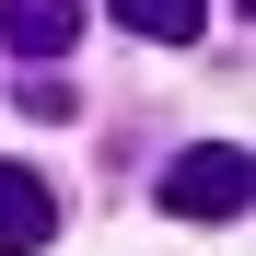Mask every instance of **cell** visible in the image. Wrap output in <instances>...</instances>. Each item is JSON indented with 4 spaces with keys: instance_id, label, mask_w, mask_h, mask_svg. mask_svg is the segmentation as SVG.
Masks as SVG:
<instances>
[{
    "instance_id": "cell-1",
    "label": "cell",
    "mask_w": 256,
    "mask_h": 256,
    "mask_svg": "<svg viewBox=\"0 0 256 256\" xmlns=\"http://www.w3.org/2000/svg\"><path fill=\"white\" fill-rule=\"evenodd\" d=\"M175 222H244V198H256V163L233 152V140H198V152H175L163 163V186H152Z\"/></svg>"
},
{
    "instance_id": "cell-2",
    "label": "cell",
    "mask_w": 256,
    "mask_h": 256,
    "mask_svg": "<svg viewBox=\"0 0 256 256\" xmlns=\"http://www.w3.org/2000/svg\"><path fill=\"white\" fill-rule=\"evenodd\" d=\"M47 233H58V186L35 163H0V256H35Z\"/></svg>"
},
{
    "instance_id": "cell-3",
    "label": "cell",
    "mask_w": 256,
    "mask_h": 256,
    "mask_svg": "<svg viewBox=\"0 0 256 256\" xmlns=\"http://www.w3.org/2000/svg\"><path fill=\"white\" fill-rule=\"evenodd\" d=\"M0 47L12 58H70L82 47V0H0Z\"/></svg>"
},
{
    "instance_id": "cell-4",
    "label": "cell",
    "mask_w": 256,
    "mask_h": 256,
    "mask_svg": "<svg viewBox=\"0 0 256 256\" xmlns=\"http://www.w3.org/2000/svg\"><path fill=\"white\" fill-rule=\"evenodd\" d=\"M105 12L128 35H152V47H198V35H210V0H105Z\"/></svg>"
}]
</instances>
